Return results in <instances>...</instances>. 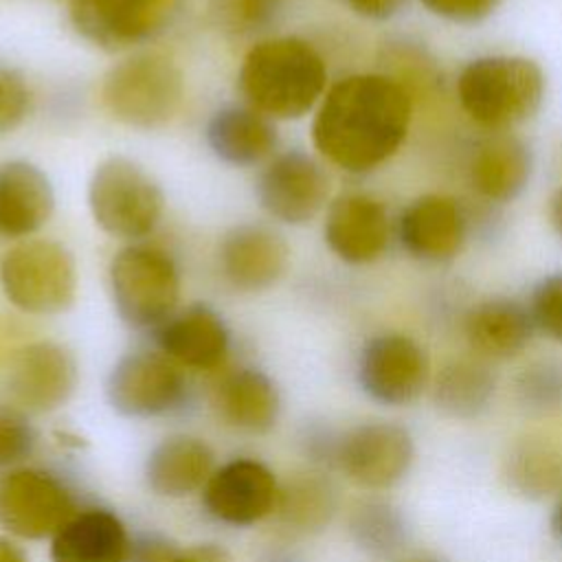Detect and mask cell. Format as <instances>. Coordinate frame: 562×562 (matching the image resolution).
Returning <instances> with one entry per match:
<instances>
[{"mask_svg": "<svg viewBox=\"0 0 562 562\" xmlns=\"http://www.w3.org/2000/svg\"><path fill=\"white\" fill-rule=\"evenodd\" d=\"M408 92L384 75H351L323 97L312 140L336 167L364 173L389 160L406 138Z\"/></svg>", "mask_w": 562, "mask_h": 562, "instance_id": "obj_1", "label": "cell"}, {"mask_svg": "<svg viewBox=\"0 0 562 562\" xmlns=\"http://www.w3.org/2000/svg\"><path fill=\"white\" fill-rule=\"evenodd\" d=\"M327 68L301 37L283 35L252 46L239 68V92L268 119H301L323 97Z\"/></svg>", "mask_w": 562, "mask_h": 562, "instance_id": "obj_2", "label": "cell"}, {"mask_svg": "<svg viewBox=\"0 0 562 562\" xmlns=\"http://www.w3.org/2000/svg\"><path fill=\"white\" fill-rule=\"evenodd\" d=\"M457 97L476 125L501 132L536 114L544 97V75L533 59L487 55L461 70Z\"/></svg>", "mask_w": 562, "mask_h": 562, "instance_id": "obj_3", "label": "cell"}, {"mask_svg": "<svg viewBox=\"0 0 562 562\" xmlns=\"http://www.w3.org/2000/svg\"><path fill=\"white\" fill-rule=\"evenodd\" d=\"M182 72L162 53L143 50L114 64L101 83L105 112L130 127L154 130L173 119L182 103Z\"/></svg>", "mask_w": 562, "mask_h": 562, "instance_id": "obj_4", "label": "cell"}, {"mask_svg": "<svg viewBox=\"0 0 562 562\" xmlns=\"http://www.w3.org/2000/svg\"><path fill=\"white\" fill-rule=\"evenodd\" d=\"M110 294L123 323L136 329H158L180 299V272L169 252L158 246L130 244L108 270Z\"/></svg>", "mask_w": 562, "mask_h": 562, "instance_id": "obj_5", "label": "cell"}, {"mask_svg": "<svg viewBox=\"0 0 562 562\" xmlns=\"http://www.w3.org/2000/svg\"><path fill=\"white\" fill-rule=\"evenodd\" d=\"M0 288L20 312L48 316L66 312L77 296L72 252L53 239H26L0 259Z\"/></svg>", "mask_w": 562, "mask_h": 562, "instance_id": "obj_6", "label": "cell"}, {"mask_svg": "<svg viewBox=\"0 0 562 562\" xmlns=\"http://www.w3.org/2000/svg\"><path fill=\"white\" fill-rule=\"evenodd\" d=\"M158 182L132 158L101 160L88 182V206L97 226L119 239H140L162 215Z\"/></svg>", "mask_w": 562, "mask_h": 562, "instance_id": "obj_7", "label": "cell"}, {"mask_svg": "<svg viewBox=\"0 0 562 562\" xmlns=\"http://www.w3.org/2000/svg\"><path fill=\"white\" fill-rule=\"evenodd\" d=\"M105 397L123 417H160L184 404L187 378L162 351H130L112 367Z\"/></svg>", "mask_w": 562, "mask_h": 562, "instance_id": "obj_8", "label": "cell"}, {"mask_svg": "<svg viewBox=\"0 0 562 562\" xmlns=\"http://www.w3.org/2000/svg\"><path fill=\"white\" fill-rule=\"evenodd\" d=\"M75 514V498L55 474L11 468L0 476V527L11 536L53 538Z\"/></svg>", "mask_w": 562, "mask_h": 562, "instance_id": "obj_9", "label": "cell"}, {"mask_svg": "<svg viewBox=\"0 0 562 562\" xmlns=\"http://www.w3.org/2000/svg\"><path fill=\"white\" fill-rule=\"evenodd\" d=\"M184 0H70V22L90 44L119 53L162 33Z\"/></svg>", "mask_w": 562, "mask_h": 562, "instance_id": "obj_10", "label": "cell"}, {"mask_svg": "<svg viewBox=\"0 0 562 562\" xmlns=\"http://www.w3.org/2000/svg\"><path fill=\"white\" fill-rule=\"evenodd\" d=\"M411 432L393 422H367L340 432L336 470L364 490H389L411 470Z\"/></svg>", "mask_w": 562, "mask_h": 562, "instance_id": "obj_11", "label": "cell"}, {"mask_svg": "<svg viewBox=\"0 0 562 562\" xmlns=\"http://www.w3.org/2000/svg\"><path fill=\"white\" fill-rule=\"evenodd\" d=\"M430 362L424 347L404 334H380L364 342L358 358V384L384 406H404L428 384Z\"/></svg>", "mask_w": 562, "mask_h": 562, "instance_id": "obj_12", "label": "cell"}, {"mask_svg": "<svg viewBox=\"0 0 562 562\" xmlns=\"http://www.w3.org/2000/svg\"><path fill=\"white\" fill-rule=\"evenodd\" d=\"M327 195L329 178L325 169L299 149L272 158L257 182L261 209L270 217L292 226L314 220L323 211Z\"/></svg>", "mask_w": 562, "mask_h": 562, "instance_id": "obj_13", "label": "cell"}, {"mask_svg": "<svg viewBox=\"0 0 562 562\" xmlns=\"http://www.w3.org/2000/svg\"><path fill=\"white\" fill-rule=\"evenodd\" d=\"M277 494L279 483L268 465L255 459H235L215 468L202 487V503L215 520L248 527L274 512Z\"/></svg>", "mask_w": 562, "mask_h": 562, "instance_id": "obj_14", "label": "cell"}, {"mask_svg": "<svg viewBox=\"0 0 562 562\" xmlns=\"http://www.w3.org/2000/svg\"><path fill=\"white\" fill-rule=\"evenodd\" d=\"M77 386V362L57 342L37 340L22 347L9 367V393L31 413H50L64 406Z\"/></svg>", "mask_w": 562, "mask_h": 562, "instance_id": "obj_15", "label": "cell"}, {"mask_svg": "<svg viewBox=\"0 0 562 562\" xmlns=\"http://www.w3.org/2000/svg\"><path fill=\"white\" fill-rule=\"evenodd\" d=\"M285 239L263 224L233 226L220 241V270L226 281L244 292L274 285L288 268Z\"/></svg>", "mask_w": 562, "mask_h": 562, "instance_id": "obj_16", "label": "cell"}, {"mask_svg": "<svg viewBox=\"0 0 562 562\" xmlns=\"http://www.w3.org/2000/svg\"><path fill=\"white\" fill-rule=\"evenodd\" d=\"M325 241L345 263L375 261L389 244V215L382 202L367 193L338 195L325 213Z\"/></svg>", "mask_w": 562, "mask_h": 562, "instance_id": "obj_17", "label": "cell"}, {"mask_svg": "<svg viewBox=\"0 0 562 562\" xmlns=\"http://www.w3.org/2000/svg\"><path fill=\"white\" fill-rule=\"evenodd\" d=\"M156 345L182 369L213 371L228 356V327L224 318L206 303L187 305L173 312L158 329Z\"/></svg>", "mask_w": 562, "mask_h": 562, "instance_id": "obj_18", "label": "cell"}, {"mask_svg": "<svg viewBox=\"0 0 562 562\" xmlns=\"http://www.w3.org/2000/svg\"><path fill=\"white\" fill-rule=\"evenodd\" d=\"M397 235L404 250L422 261H448L465 241V215L450 195L426 193L400 215Z\"/></svg>", "mask_w": 562, "mask_h": 562, "instance_id": "obj_19", "label": "cell"}, {"mask_svg": "<svg viewBox=\"0 0 562 562\" xmlns=\"http://www.w3.org/2000/svg\"><path fill=\"white\" fill-rule=\"evenodd\" d=\"M53 209V184L37 165L26 160L0 165V235L29 237L48 222Z\"/></svg>", "mask_w": 562, "mask_h": 562, "instance_id": "obj_20", "label": "cell"}, {"mask_svg": "<svg viewBox=\"0 0 562 562\" xmlns=\"http://www.w3.org/2000/svg\"><path fill=\"white\" fill-rule=\"evenodd\" d=\"M529 307L514 299L494 296L472 305L463 321L470 349L483 360H507L518 356L533 334Z\"/></svg>", "mask_w": 562, "mask_h": 562, "instance_id": "obj_21", "label": "cell"}, {"mask_svg": "<svg viewBox=\"0 0 562 562\" xmlns=\"http://www.w3.org/2000/svg\"><path fill=\"white\" fill-rule=\"evenodd\" d=\"M213 450L198 437L171 435L151 448L145 461L147 487L167 498L200 492L215 472Z\"/></svg>", "mask_w": 562, "mask_h": 562, "instance_id": "obj_22", "label": "cell"}, {"mask_svg": "<svg viewBox=\"0 0 562 562\" xmlns=\"http://www.w3.org/2000/svg\"><path fill=\"white\" fill-rule=\"evenodd\" d=\"M132 538L108 509L77 512L53 538L50 562H127Z\"/></svg>", "mask_w": 562, "mask_h": 562, "instance_id": "obj_23", "label": "cell"}, {"mask_svg": "<svg viewBox=\"0 0 562 562\" xmlns=\"http://www.w3.org/2000/svg\"><path fill=\"white\" fill-rule=\"evenodd\" d=\"M215 408L224 424L248 435H263L274 428L281 411L279 389L259 369L226 373L215 389Z\"/></svg>", "mask_w": 562, "mask_h": 562, "instance_id": "obj_24", "label": "cell"}, {"mask_svg": "<svg viewBox=\"0 0 562 562\" xmlns=\"http://www.w3.org/2000/svg\"><path fill=\"white\" fill-rule=\"evenodd\" d=\"M206 143L226 165L250 167L261 162L277 147L272 119L250 105H226L206 123Z\"/></svg>", "mask_w": 562, "mask_h": 562, "instance_id": "obj_25", "label": "cell"}, {"mask_svg": "<svg viewBox=\"0 0 562 562\" xmlns=\"http://www.w3.org/2000/svg\"><path fill=\"white\" fill-rule=\"evenodd\" d=\"M531 151L529 147L507 134L483 140L470 162V182L479 195L490 202L514 200L529 182Z\"/></svg>", "mask_w": 562, "mask_h": 562, "instance_id": "obj_26", "label": "cell"}, {"mask_svg": "<svg viewBox=\"0 0 562 562\" xmlns=\"http://www.w3.org/2000/svg\"><path fill=\"white\" fill-rule=\"evenodd\" d=\"M496 373L483 358H459L443 364L432 382V402L454 419H474L492 402Z\"/></svg>", "mask_w": 562, "mask_h": 562, "instance_id": "obj_27", "label": "cell"}, {"mask_svg": "<svg viewBox=\"0 0 562 562\" xmlns=\"http://www.w3.org/2000/svg\"><path fill=\"white\" fill-rule=\"evenodd\" d=\"M336 503V487L325 474L299 472L279 485L274 512L283 527L316 533L329 525Z\"/></svg>", "mask_w": 562, "mask_h": 562, "instance_id": "obj_28", "label": "cell"}, {"mask_svg": "<svg viewBox=\"0 0 562 562\" xmlns=\"http://www.w3.org/2000/svg\"><path fill=\"white\" fill-rule=\"evenodd\" d=\"M507 483L527 498L562 492V452L542 441L516 443L505 457Z\"/></svg>", "mask_w": 562, "mask_h": 562, "instance_id": "obj_29", "label": "cell"}, {"mask_svg": "<svg viewBox=\"0 0 562 562\" xmlns=\"http://www.w3.org/2000/svg\"><path fill=\"white\" fill-rule=\"evenodd\" d=\"M349 533L369 555L389 558L408 540V525L400 507L384 498H364L349 514Z\"/></svg>", "mask_w": 562, "mask_h": 562, "instance_id": "obj_30", "label": "cell"}, {"mask_svg": "<svg viewBox=\"0 0 562 562\" xmlns=\"http://www.w3.org/2000/svg\"><path fill=\"white\" fill-rule=\"evenodd\" d=\"M518 402L536 413L562 411V362L538 360L527 364L514 382Z\"/></svg>", "mask_w": 562, "mask_h": 562, "instance_id": "obj_31", "label": "cell"}, {"mask_svg": "<svg viewBox=\"0 0 562 562\" xmlns=\"http://www.w3.org/2000/svg\"><path fill=\"white\" fill-rule=\"evenodd\" d=\"M211 22L228 35H246L272 18V0H209Z\"/></svg>", "mask_w": 562, "mask_h": 562, "instance_id": "obj_32", "label": "cell"}, {"mask_svg": "<svg viewBox=\"0 0 562 562\" xmlns=\"http://www.w3.org/2000/svg\"><path fill=\"white\" fill-rule=\"evenodd\" d=\"M529 314L540 334L562 342V272L544 277L533 288Z\"/></svg>", "mask_w": 562, "mask_h": 562, "instance_id": "obj_33", "label": "cell"}, {"mask_svg": "<svg viewBox=\"0 0 562 562\" xmlns=\"http://www.w3.org/2000/svg\"><path fill=\"white\" fill-rule=\"evenodd\" d=\"M35 430L18 408H0V468H15L35 448Z\"/></svg>", "mask_w": 562, "mask_h": 562, "instance_id": "obj_34", "label": "cell"}, {"mask_svg": "<svg viewBox=\"0 0 562 562\" xmlns=\"http://www.w3.org/2000/svg\"><path fill=\"white\" fill-rule=\"evenodd\" d=\"M31 105L26 79L13 66L0 64V134L15 130Z\"/></svg>", "mask_w": 562, "mask_h": 562, "instance_id": "obj_35", "label": "cell"}, {"mask_svg": "<svg viewBox=\"0 0 562 562\" xmlns=\"http://www.w3.org/2000/svg\"><path fill=\"white\" fill-rule=\"evenodd\" d=\"M501 0H422V4L452 22H476L490 15Z\"/></svg>", "mask_w": 562, "mask_h": 562, "instance_id": "obj_36", "label": "cell"}, {"mask_svg": "<svg viewBox=\"0 0 562 562\" xmlns=\"http://www.w3.org/2000/svg\"><path fill=\"white\" fill-rule=\"evenodd\" d=\"M180 547L160 536H138L132 538L127 562H178Z\"/></svg>", "mask_w": 562, "mask_h": 562, "instance_id": "obj_37", "label": "cell"}, {"mask_svg": "<svg viewBox=\"0 0 562 562\" xmlns=\"http://www.w3.org/2000/svg\"><path fill=\"white\" fill-rule=\"evenodd\" d=\"M406 0H347V4L362 18L386 20L395 15Z\"/></svg>", "mask_w": 562, "mask_h": 562, "instance_id": "obj_38", "label": "cell"}, {"mask_svg": "<svg viewBox=\"0 0 562 562\" xmlns=\"http://www.w3.org/2000/svg\"><path fill=\"white\" fill-rule=\"evenodd\" d=\"M178 562H233V558L220 544L206 542V544H195V547L182 549Z\"/></svg>", "mask_w": 562, "mask_h": 562, "instance_id": "obj_39", "label": "cell"}, {"mask_svg": "<svg viewBox=\"0 0 562 562\" xmlns=\"http://www.w3.org/2000/svg\"><path fill=\"white\" fill-rule=\"evenodd\" d=\"M0 562H29V555L20 544L0 536Z\"/></svg>", "mask_w": 562, "mask_h": 562, "instance_id": "obj_40", "label": "cell"}, {"mask_svg": "<svg viewBox=\"0 0 562 562\" xmlns=\"http://www.w3.org/2000/svg\"><path fill=\"white\" fill-rule=\"evenodd\" d=\"M549 222L555 228V233L562 237V187L555 189V193L549 200Z\"/></svg>", "mask_w": 562, "mask_h": 562, "instance_id": "obj_41", "label": "cell"}, {"mask_svg": "<svg viewBox=\"0 0 562 562\" xmlns=\"http://www.w3.org/2000/svg\"><path fill=\"white\" fill-rule=\"evenodd\" d=\"M551 531H553L555 540L562 547V494H560V498H558V503H555V507L551 512Z\"/></svg>", "mask_w": 562, "mask_h": 562, "instance_id": "obj_42", "label": "cell"}, {"mask_svg": "<svg viewBox=\"0 0 562 562\" xmlns=\"http://www.w3.org/2000/svg\"><path fill=\"white\" fill-rule=\"evenodd\" d=\"M395 562H443V560H439V558L432 555V553H408V555L397 558Z\"/></svg>", "mask_w": 562, "mask_h": 562, "instance_id": "obj_43", "label": "cell"}, {"mask_svg": "<svg viewBox=\"0 0 562 562\" xmlns=\"http://www.w3.org/2000/svg\"><path fill=\"white\" fill-rule=\"evenodd\" d=\"M272 2H274V0H272Z\"/></svg>", "mask_w": 562, "mask_h": 562, "instance_id": "obj_44", "label": "cell"}]
</instances>
